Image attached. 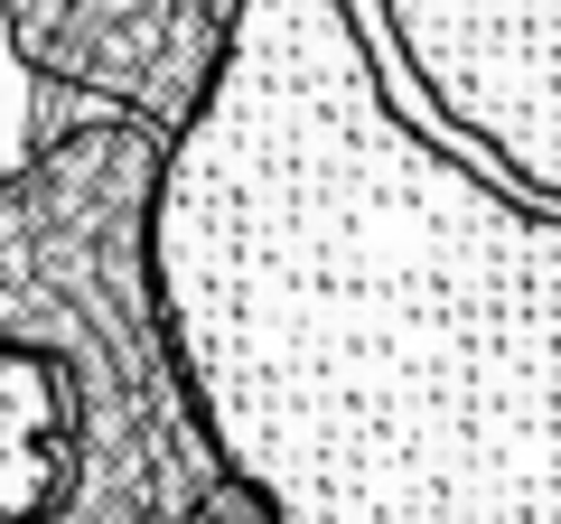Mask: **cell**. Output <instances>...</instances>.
Returning a JSON list of instances; mask_svg holds the SVG:
<instances>
[{
  "label": "cell",
  "mask_w": 561,
  "mask_h": 524,
  "mask_svg": "<svg viewBox=\"0 0 561 524\" xmlns=\"http://www.w3.org/2000/svg\"><path fill=\"white\" fill-rule=\"evenodd\" d=\"M206 412L290 441L561 478V225L412 141L346 0H243L160 225Z\"/></svg>",
  "instance_id": "obj_1"
},
{
  "label": "cell",
  "mask_w": 561,
  "mask_h": 524,
  "mask_svg": "<svg viewBox=\"0 0 561 524\" xmlns=\"http://www.w3.org/2000/svg\"><path fill=\"white\" fill-rule=\"evenodd\" d=\"M393 38L486 150L561 187V0H393Z\"/></svg>",
  "instance_id": "obj_2"
},
{
  "label": "cell",
  "mask_w": 561,
  "mask_h": 524,
  "mask_svg": "<svg viewBox=\"0 0 561 524\" xmlns=\"http://www.w3.org/2000/svg\"><path fill=\"white\" fill-rule=\"evenodd\" d=\"M57 497V384L38 356L0 346V524H28Z\"/></svg>",
  "instance_id": "obj_3"
}]
</instances>
